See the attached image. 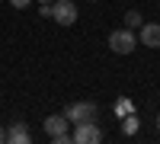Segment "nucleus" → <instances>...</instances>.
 I'll return each instance as SVG.
<instances>
[{
    "instance_id": "f257e3e1",
    "label": "nucleus",
    "mask_w": 160,
    "mask_h": 144,
    "mask_svg": "<svg viewBox=\"0 0 160 144\" xmlns=\"http://www.w3.org/2000/svg\"><path fill=\"white\" fill-rule=\"evenodd\" d=\"M109 48L115 51V55H131V51L138 48V38H135V32L128 29H115V32H109Z\"/></svg>"
},
{
    "instance_id": "f03ea898",
    "label": "nucleus",
    "mask_w": 160,
    "mask_h": 144,
    "mask_svg": "<svg viewBox=\"0 0 160 144\" xmlns=\"http://www.w3.org/2000/svg\"><path fill=\"white\" fill-rule=\"evenodd\" d=\"M71 141L74 144H99L102 141V128L96 122H77L74 132H71Z\"/></svg>"
},
{
    "instance_id": "7ed1b4c3",
    "label": "nucleus",
    "mask_w": 160,
    "mask_h": 144,
    "mask_svg": "<svg viewBox=\"0 0 160 144\" xmlns=\"http://www.w3.org/2000/svg\"><path fill=\"white\" fill-rule=\"evenodd\" d=\"M68 115H48V119H45V132H48V138L51 141H55V144H68L71 141V132H68Z\"/></svg>"
},
{
    "instance_id": "20e7f679",
    "label": "nucleus",
    "mask_w": 160,
    "mask_h": 144,
    "mask_svg": "<svg viewBox=\"0 0 160 144\" xmlns=\"http://www.w3.org/2000/svg\"><path fill=\"white\" fill-rule=\"evenodd\" d=\"M64 115H68V122H96L99 115V106L96 102H71L68 109H64Z\"/></svg>"
},
{
    "instance_id": "39448f33",
    "label": "nucleus",
    "mask_w": 160,
    "mask_h": 144,
    "mask_svg": "<svg viewBox=\"0 0 160 144\" xmlns=\"http://www.w3.org/2000/svg\"><path fill=\"white\" fill-rule=\"evenodd\" d=\"M51 19L58 26H74L77 22V3L74 0H55L51 3Z\"/></svg>"
},
{
    "instance_id": "423d86ee",
    "label": "nucleus",
    "mask_w": 160,
    "mask_h": 144,
    "mask_svg": "<svg viewBox=\"0 0 160 144\" xmlns=\"http://www.w3.org/2000/svg\"><path fill=\"white\" fill-rule=\"evenodd\" d=\"M138 38H141V45H148V48H160V26L157 22H144Z\"/></svg>"
},
{
    "instance_id": "0eeeda50",
    "label": "nucleus",
    "mask_w": 160,
    "mask_h": 144,
    "mask_svg": "<svg viewBox=\"0 0 160 144\" xmlns=\"http://www.w3.org/2000/svg\"><path fill=\"white\" fill-rule=\"evenodd\" d=\"M7 141H10V144H29V141H32V132H29L22 122H16V125L7 132Z\"/></svg>"
},
{
    "instance_id": "6e6552de",
    "label": "nucleus",
    "mask_w": 160,
    "mask_h": 144,
    "mask_svg": "<svg viewBox=\"0 0 160 144\" xmlns=\"http://www.w3.org/2000/svg\"><path fill=\"white\" fill-rule=\"evenodd\" d=\"M125 26H128V29H141V26H144V16H141L138 10H128V13H125Z\"/></svg>"
},
{
    "instance_id": "1a4fd4ad",
    "label": "nucleus",
    "mask_w": 160,
    "mask_h": 144,
    "mask_svg": "<svg viewBox=\"0 0 160 144\" xmlns=\"http://www.w3.org/2000/svg\"><path fill=\"white\" fill-rule=\"evenodd\" d=\"M122 132H125V135H135V132H138V119H135L131 112H128V119H122Z\"/></svg>"
},
{
    "instance_id": "9d476101",
    "label": "nucleus",
    "mask_w": 160,
    "mask_h": 144,
    "mask_svg": "<svg viewBox=\"0 0 160 144\" xmlns=\"http://www.w3.org/2000/svg\"><path fill=\"white\" fill-rule=\"evenodd\" d=\"M115 109L125 115V112H131V102H128V99H118V106H115Z\"/></svg>"
},
{
    "instance_id": "9b49d317",
    "label": "nucleus",
    "mask_w": 160,
    "mask_h": 144,
    "mask_svg": "<svg viewBox=\"0 0 160 144\" xmlns=\"http://www.w3.org/2000/svg\"><path fill=\"white\" fill-rule=\"evenodd\" d=\"M29 3H32V0H10V7H16V10H26Z\"/></svg>"
},
{
    "instance_id": "f8f14e48",
    "label": "nucleus",
    "mask_w": 160,
    "mask_h": 144,
    "mask_svg": "<svg viewBox=\"0 0 160 144\" xmlns=\"http://www.w3.org/2000/svg\"><path fill=\"white\" fill-rule=\"evenodd\" d=\"M0 141H7V132H3V128H0Z\"/></svg>"
},
{
    "instance_id": "ddd939ff",
    "label": "nucleus",
    "mask_w": 160,
    "mask_h": 144,
    "mask_svg": "<svg viewBox=\"0 0 160 144\" xmlns=\"http://www.w3.org/2000/svg\"><path fill=\"white\" fill-rule=\"evenodd\" d=\"M154 125H157V132H160V115H157V119H154Z\"/></svg>"
},
{
    "instance_id": "4468645a",
    "label": "nucleus",
    "mask_w": 160,
    "mask_h": 144,
    "mask_svg": "<svg viewBox=\"0 0 160 144\" xmlns=\"http://www.w3.org/2000/svg\"><path fill=\"white\" fill-rule=\"evenodd\" d=\"M42 3H55V0H42Z\"/></svg>"
},
{
    "instance_id": "2eb2a0df",
    "label": "nucleus",
    "mask_w": 160,
    "mask_h": 144,
    "mask_svg": "<svg viewBox=\"0 0 160 144\" xmlns=\"http://www.w3.org/2000/svg\"><path fill=\"white\" fill-rule=\"evenodd\" d=\"M93 3H96V0H93Z\"/></svg>"
}]
</instances>
